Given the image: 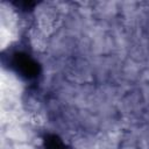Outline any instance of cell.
<instances>
[{
	"mask_svg": "<svg viewBox=\"0 0 149 149\" xmlns=\"http://www.w3.org/2000/svg\"><path fill=\"white\" fill-rule=\"evenodd\" d=\"M13 65L16 68L17 72L26 78H33L37 74V64L29 56L23 54H15L13 59Z\"/></svg>",
	"mask_w": 149,
	"mask_h": 149,
	"instance_id": "cell-1",
	"label": "cell"
}]
</instances>
